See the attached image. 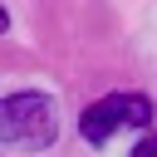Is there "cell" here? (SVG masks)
<instances>
[{
    "label": "cell",
    "instance_id": "6da1fadb",
    "mask_svg": "<svg viewBox=\"0 0 157 157\" xmlns=\"http://www.w3.org/2000/svg\"><path fill=\"white\" fill-rule=\"evenodd\" d=\"M59 137V108L49 93H10L0 98V147H25V152H44Z\"/></svg>",
    "mask_w": 157,
    "mask_h": 157
},
{
    "label": "cell",
    "instance_id": "7a4b0ae2",
    "mask_svg": "<svg viewBox=\"0 0 157 157\" xmlns=\"http://www.w3.org/2000/svg\"><path fill=\"white\" fill-rule=\"evenodd\" d=\"M147 123H152V103L142 93H108V98H98V103L83 108L78 132H83V142L103 147L118 128H147Z\"/></svg>",
    "mask_w": 157,
    "mask_h": 157
},
{
    "label": "cell",
    "instance_id": "3957f363",
    "mask_svg": "<svg viewBox=\"0 0 157 157\" xmlns=\"http://www.w3.org/2000/svg\"><path fill=\"white\" fill-rule=\"evenodd\" d=\"M132 157H157V137H142V142L132 147Z\"/></svg>",
    "mask_w": 157,
    "mask_h": 157
},
{
    "label": "cell",
    "instance_id": "277c9868",
    "mask_svg": "<svg viewBox=\"0 0 157 157\" xmlns=\"http://www.w3.org/2000/svg\"><path fill=\"white\" fill-rule=\"evenodd\" d=\"M5 29H10V15H5V10H0V34H5Z\"/></svg>",
    "mask_w": 157,
    "mask_h": 157
}]
</instances>
